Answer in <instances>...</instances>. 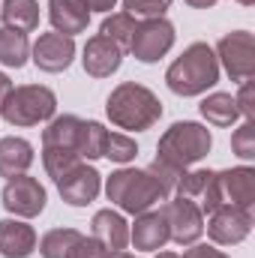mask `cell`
<instances>
[{
  "instance_id": "1",
  "label": "cell",
  "mask_w": 255,
  "mask_h": 258,
  "mask_svg": "<svg viewBox=\"0 0 255 258\" xmlns=\"http://www.w3.org/2000/svg\"><path fill=\"white\" fill-rule=\"evenodd\" d=\"M105 114L114 126L129 129V132H144L162 117V102L150 87L138 81H123L108 93Z\"/></svg>"
},
{
  "instance_id": "2",
  "label": "cell",
  "mask_w": 255,
  "mask_h": 258,
  "mask_svg": "<svg viewBox=\"0 0 255 258\" xmlns=\"http://www.w3.org/2000/svg\"><path fill=\"white\" fill-rule=\"evenodd\" d=\"M219 81V60L207 42H192L183 54L168 66L165 84L177 96H201Z\"/></svg>"
},
{
  "instance_id": "3",
  "label": "cell",
  "mask_w": 255,
  "mask_h": 258,
  "mask_svg": "<svg viewBox=\"0 0 255 258\" xmlns=\"http://www.w3.org/2000/svg\"><path fill=\"white\" fill-rule=\"evenodd\" d=\"M105 195L111 204H117L123 213H144L150 210L153 204L165 201L168 198V189L156 180V174L150 168H120L108 177L105 183Z\"/></svg>"
},
{
  "instance_id": "4",
  "label": "cell",
  "mask_w": 255,
  "mask_h": 258,
  "mask_svg": "<svg viewBox=\"0 0 255 258\" xmlns=\"http://www.w3.org/2000/svg\"><path fill=\"white\" fill-rule=\"evenodd\" d=\"M213 147V135L210 129L192 120H177L162 132L159 144H156V156L180 171H186L198 159H204Z\"/></svg>"
},
{
  "instance_id": "5",
  "label": "cell",
  "mask_w": 255,
  "mask_h": 258,
  "mask_svg": "<svg viewBox=\"0 0 255 258\" xmlns=\"http://www.w3.org/2000/svg\"><path fill=\"white\" fill-rule=\"evenodd\" d=\"M54 111H57V96L51 87H42V84L12 87L0 105V117L9 126H36L51 120Z\"/></svg>"
},
{
  "instance_id": "6",
  "label": "cell",
  "mask_w": 255,
  "mask_h": 258,
  "mask_svg": "<svg viewBox=\"0 0 255 258\" xmlns=\"http://www.w3.org/2000/svg\"><path fill=\"white\" fill-rule=\"evenodd\" d=\"M219 204L252 210V204H255V171L249 165L228 168V171H213V180H210L207 192L201 195L198 207H201V213H210V210L219 207Z\"/></svg>"
},
{
  "instance_id": "7",
  "label": "cell",
  "mask_w": 255,
  "mask_h": 258,
  "mask_svg": "<svg viewBox=\"0 0 255 258\" xmlns=\"http://www.w3.org/2000/svg\"><path fill=\"white\" fill-rule=\"evenodd\" d=\"M171 45H174V24L165 15H159V18L138 21L132 42H129V51L141 63H156L159 57H165L171 51Z\"/></svg>"
},
{
  "instance_id": "8",
  "label": "cell",
  "mask_w": 255,
  "mask_h": 258,
  "mask_svg": "<svg viewBox=\"0 0 255 258\" xmlns=\"http://www.w3.org/2000/svg\"><path fill=\"white\" fill-rule=\"evenodd\" d=\"M216 60L225 66L228 78L243 84L255 75V39L249 30L225 33L216 45Z\"/></svg>"
},
{
  "instance_id": "9",
  "label": "cell",
  "mask_w": 255,
  "mask_h": 258,
  "mask_svg": "<svg viewBox=\"0 0 255 258\" xmlns=\"http://www.w3.org/2000/svg\"><path fill=\"white\" fill-rule=\"evenodd\" d=\"M162 216L168 222V237L177 246H192L201 234H204V213L192 198H171L162 207Z\"/></svg>"
},
{
  "instance_id": "10",
  "label": "cell",
  "mask_w": 255,
  "mask_h": 258,
  "mask_svg": "<svg viewBox=\"0 0 255 258\" xmlns=\"http://www.w3.org/2000/svg\"><path fill=\"white\" fill-rule=\"evenodd\" d=\"M0 198H3V207H6L9 213L21 216V219L39 216V213L45 210V201H48L45 186H42L36 177H27V174L9 177L6 186H3V192H0Z\"/></svg>"
},
{
  "instance_id": "11",
  "label": "cell",
  "mask_w": 255,
  "mask_h": 258,
  "mask_svg": "<svg viewBox=\"0 0 255 258\" xmlns=\"http://www.w3.org/2000/svg\"><path fill=\"white\" fill-rule=\"evenodd\" d=\"M54 186H57V192L63 195L66 204L87 207L90 201H96V195L102 189V174L93 165H87L84 159H78L72 168H66L60 177H54Z\"/></svg>"
},
{
  "instance_id": "12",
  "label": "cell",
  "mask_w": 255,
  "mask_h": 258,
  "mask_svg": "<svg viewBox=\"0 0 255 258\" xmlns=\"http://www.w3.org/2000/svg\"><path fill=\"white\" fill-rule=\"evenodd\" d=\"M252 231V210L243 207H228L219 204L210 210V222H207V234L213 243L219 246H234L240 240H246Z\"/></svg>"
},
{
  "instance_id": "13",
  "label": "cell",
  "mask_w": 255,
  "mask_h": 258,
  "mask_svg": "<svg viewBox=\"0 0 255 258\" xmlns=\"http://www.w3.org/2000/svg\"><path fill=\"white\" fill-rule=\"evenodd\" d=\"M30 54H33V63L42 72H63V69H69L72 57H75V39L57 33V30L54 33H42L33 42Z\"/></svg>"
},
{
  "instance_id": "14",
  "label": "cell",
  "mask_w": 255,
  "mask_h": 258,
  "mask_svg": "<svg viewBox=\"0 0 255 258\" xmlns=\"http://www.w3.org/2000/svg\"><path fill=\"white\" fill-rule=\"evenodd\" d=\"M81 63H84V72H87V75H93V78H108V75H114V72L120 69V63H123V48H120L117 42H111L108 36L96 33V36L87 39Z\"/></svg>"
},
{
  "instance_id": "15",
  "label": "cell",
  "mask_w": 255,
  "mask_h": 258,
  "mask_svg": "<svg viewBox=\"0 0 255 258\" xmlns=\"http://www.w3.org/2000/svg\"><path fill=\"white\" fill-rule=\"evenodd\" d=\"M129 240L135 249L141 252H156L162 249L171 237H168V222L162 216V210H144L135 216V225L129 231Z\"/></svg>"
},
{
  "instance_id": "16",
  "label": "cell",
  "mask_w": 255,
  "mask_h": 258,
  "mask_svg": "<svg viewBox=\"0 0 255 258\" xmlns=\"http://www.w3.org/2000/svg\"><path fill=\"white\" fill-rule=\"evenodd\" d=\"M90 231H93L90 237H93L96 243H102L108 252H120V249H126V243H129L126 219H123L117 210H111V207H105V210H96V213H93Z\"/></svg>"
},
{
  "instance_id": "17",
  "label": "cell",
  "mask_w": 255,
  "mask_h": 258,
  "mask_svg": "<svg viewBox=\"0 0 255 258\" xmlns=\"http://www.w3.org/2000/svg\"><path fill=\"white\" fill-rule=\"evenodd\" d=\"M48 21L54 24L57 33L75 36L84 33L90 24V9L81 0H48Z\"/></svg>"
},
{
  "instance_id": "18",
  "label": "cell",
  "mask_w": 255,
  "mask_h": 258,
  "mask_svg": "<svg viewBox=\"0 0 255 258\" xmlns=\"http://www.w3.org/2000/svg\"><path fill=\"white\" fill-rule=\"evenodd\" d=\"M36 249V231L21 219H0V255L27 258Z\"/></svg>"
},
{
  "instance_id": "19",
  "label": "cell",
  "mask_w": 255,
  "mask_h": 258,
  "mask_svg": "<svg viewBox=\"0 0 255 258\" xmlns=\"http://www.w3.org/2000/svg\"><path fill=\"white\" fill-rule=\"evenodd\" d=\"M84 141V120L75 114H60L54 117L48 129L42 132V147H66V150H81Z\"/></svg>"
},
{
  "instance_id": "20",
  "label": "cell",
  "mask_w": 255,
  "mask_h": 258,
  "mask_svg": "<svg viewBox=\"0 0 255 258\" xmlns=\"http://www.w3.org/2000/svg\"><path fill=\"white\" fill-rule=\"evenodd\" d=\"M33 165V144L27 138H0V177H18Z\"/></svg>"
},
{
  "instance_id": "21",
  "label": "cell",
  "mask_w": 255,
  "mask_h": 258,
  "mask_svg": "<svg viewBox=\"0 0 255 258\" xmlns=\"http://www.w3.org/2000/svg\"><path fill=\"white\" fill-rule=\"evenodd\" d=\"M0 18H3V27L33 33L39 27V3L36 0H3Z\"/></svg>"
},
{
  "instance_id": "22",
  "label": "cell",
  "mask_w": 255,
  "mask_h": 258,
  "mask_svg": "<svg viewBox=\"0 0 255 258\" xmlns=\"http://www.w3.org/2000/svg\"><path fill=\"white\" fill-rule=\"evenodd\" d=\"M198 108H201V117H204L207 123H213V126H231V123H237V117H240L234 96H231V93H219V90L210 93V96H204Z\"/></svg>"
},
{
  "instance_id": "23",
  "label": "cell",
  "mask_w": 255,
  "mask_h": 258,
  "mask_svg": "<svg viewBox=\"0 0 255 258\" xmlns=\"http://www.w3.org/2000/svg\"><path fill=\"white\" fill-rule=\"evenodd\" d=\"M30 57V42L27 33L12 30V27H0V63L9 69H21Z\"/></svg>"
},
{
  "instance_id": "24",
  "label": "cell",
  "mask_w": 255,
  "mask_h": 258,
  "mask_svg": "<svg viewBox=\"0 0 255 258\" xmlns=\"http://www.w3.org/2000/svg\"><path fill=\"white\" fill-rule=\"evenodd\" d=\"M81 237H84V234H81L78 228H51V231L42 234L39 252H42V258H66L69 249H72Z\"/></svg>"
},
{
  "instance_id": "25",
  "label": "cell",
  "mask_w": 255,
  "mask_h": 258,
  "mask_svg": "<svg viewBox=\"0 0 255 258\" xmlns=\"http://www.w3.org/2000/svg\"><path fill=\"white\" fill-rule=\"evenodd\" d=\"M135 27H138V18H132L129 12H114V15H108V18L102 21L99 33H102V36H108L111 42H117L123 51H129V42H132Z\"/></svg>"
},
{
  "instance_id": "26",
  "label": "cell",
  "mask_w": 255,
  "mask_h": 258,
  "mask_svg": "<svg viewBox=\"0 0 255 258\" xmlns=\"http://www.w3.org/2000/svg\"><path fill=\"white\" fill-rule=\"evenodd\" d=\"M210 180H213V171H210V168L183 171V174H180V180H177V186H174V192L180 195V198H192V201L198 204V201H201V195L207 192Z\"/></svg>"
},
{
  "instance_id": "27",
  "label": "cell",
  "mask_w": 255,
  "mask_h": 258,
  "mask_svg": "<svg viewBox=\"0 0 255 258\" xmlns=\"http://www.w3.org/2000/svg\"><path fill=\"white\" fill-rule=\"evenodd\" d=\"M102 156L123 165V162H132V159L138 156V144H135L129 135H123V132H108L105 147H102Z\"/></svg>"
},
{
  "instance_id": "28",
  "label": "cell",
  "mask_w": 255,
  "mask_h": 258,
  "mask_svg": "<svg viewBox=\"0 0 255 258\" xmlns=\"http://www.w3.org/2000/svg\"><path fill=\"white\" fill-rule=\"evenodd\" d=\"M105 138H108V129L96 120H84V141H81V150L78 156L81 159H99L102 156V147H105Z\"/></svg>"
},
{
  "instance_id": "29",
  "label": "cell",
  "mask_w": 255,
  "mask_h": 258,
  "mask_svg": "<svg viewBox=\"0 0 255 258\" xmlns=\"http://www.w3.org/2000/svg\"><path fill=\"white\" fill-rule=\"evenodd\" d=\"M231 150L240 159H255V120H243L231 135Z\"/></svg>"
},
{
  "instance_id": "30",
  "label": "cell",
  "mask_w": 255,
  "mask_h": 258,
  "mask_svg": "<svg viewBox=\"0 0 255 258\" xmlns=\"http://www.w3.org/2000/svg\"><path fill=\"white\" fill-rule=\"evenodd\" d=\"M174 0H123V12L132 18H159Z\"/></svg>"
},
{
  "instance_id": "31",
  "label": "cell",
  "mask_w": 255,
  "mask_h": 258,
  "mask_svg": "<svg viewBox=\"0 0 255 258\" xmlns=\"http://www.w3.org/2000/svg\"><path fill=\"white\" fill-rule=\"evenodd\" d=\"M66 258H108V249H105L102 243H96L93 237H81V240L69 249Z\"/></svg>"
},
{
  "instance_id": "32",
  "label": "cell",
  "mask_w": 255,
  "mask_h": 258,
  "mask_svg": "<svg viewBox=\"0 0 255 258\" xmlns=\"http://www.w3.org/2000/svg\"><path fill=\"white\" fill-rule=\"evenodd\" d=\"M234 102H237V111H240V117H243V120H255V105H252V102H255V93H252V78L240 84V90H237Z\"/></svg>"
},
{
  "instance_id": "33",
  "label": "cell",
  "mask_w": 255,
  "mask_h": 258,
  "mask_svg": "<svg viewBox=\"0 0 255 258\" xmlns=\"http://www.w3.org/2000/svg\"><path fill=\"white\" fill-rule=\"evenodd\" d=\"M177 258H228L225 252H219V249H213V246H204V243H192L189 249L183 252V255Z\"/></svg>"
},
{
  "instance_id": "34",
  "label": "cell",
  "mask_w": 255,
  "mask_h": 258,
  "mask_svg": "<svg viewBox=\"0 0 255 258\" xmlns=\"http://www.w3.org/2000/svg\"><path fill=\"white\" fill-rule=\"evenodd\" d=\"M81 3H84L90 12H111L117 0H81Z\"/></svg>"
},
{
  "instance_id": "35",
  "label": "cell",
  "mask_w": 255,
  "mask_h": 258,
  "mask_svg": "<svg viewBox=\"0 0 255 258\" xmlns=\"http://www.w3.org/2000/svg\"><path fill=\"white\" fill-rule=\"evenodd\" d=\"M9 90H12V81H9L6 72H0V105H3V99L9 96Z\"/></svg>"
},
{
  "instance_id": "36",
  "label": "cell",
  "mask_w": 255,
  "mask_h": 258,
  "mask_svg": "<svg viewBox=\"0 0 255 258\" xmlns=\"http://www.w3.org/2000/svg\"><path fill=\"white\" fill-rule=\"evenodd\" d=\"M186 3H189L192 9H210V6H213L216 0H186Z\"/></svg>"
},
{
  "instance_id": "37",
  "label": "cell",
  "mask_w": 255,
  "mask_h": 258,
  "mask_svg": "<svg viewBox=\"0 0 255 258\" xmlns=\"http://www.w3.org/2000/svg\"><path fill=\"white\" fill-rule=\"evenodd\" d=\"M156 258H177V255H174V252H159Z\"/></svg>"
},
{
  "instance_id": "38",
  "label": "cell",
  "mask_w": 255,
  "mask_h": 258,
  "mask_svg": "<svg viewBox=\"0 0 255 258\" xmlns=\"http://www.w3.org/2000/svg\"><path fill=\"white\" fill-rule=\"evenodd\" d=\"M237 3H243V6H252L255 0H237Z\"/></svg>"
}]
</instances>
